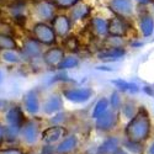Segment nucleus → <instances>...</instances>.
<instances>
[{"label":"nucleus","instance_id":"a19ab883","mask_svg":"<svg viewBox=\"0 0 154 154\" xmlns=\"http://www.w3.org/2000/svg\"><path fill=\"white\" fill-rule=\"evenodd\" d=\"M6 105H8V102L5 100H3V99H0V111L5 110L6 109Z\"/></svg>","mask_w":154,"mask_h":154},{"label":"nucleus","instance_id":"5701e85b","mask_svg":"<svg viewBox=\"0 0 154 154\" xmlns=\"http://www.w3.org/2000/svg\"><path fill=\"white\" fill-rule=\"evenodd\" d=\"M107 22L105 19H101V17H94L91 20V25H93V29L94 32L97 36H106L107 35Z\"/></svg>","mask_w":154,"mask_h":154},{"label":"nucleus","instance_id":"4c0bfd02","mask_svg":"<svg viewBox=\"0 0 154 154\" xmlns=\"http://www.w3.org/2000/svg\"><path fill=\"white\" fill-rule=\"evenodd\" d=\"M143 91H144L146 94L150 95V96H153V95H154V89H153L152 86H144V88H143Z\"/></svg>","mask_w":154,"mask_h":154},{"label":"nucleus","instance_id":"de8ad7c7","mask_svg":"<svg viewBox=\"0 0 154 154\" xmlns=\"http://www.w3.org/2000/svg\"><path fill=\"white\" fill-rule=\"evenodd\" d=\"M150 2H152V3H153V4H154V0H150Z\"/></svg>","mask_w":154,"mask_h":154},{"label":"nucleus","instance_id":"f8f14e48","mask_svg":"<svg viewBox=\"0 0 154 154\" xmlns=\"http://www.w3.org/2000/svg\"><path fill=\"white\" fill-rule=\"evenodd\" d=\"M42 57L46 66L49 68H58L60 62L64 59V51L59 47H53L47 49Z\"/></svg>","mask_w":154,"mask_h":154},{"label":"nucleus","instance_id":"f03ea898","mask_svg":"<svg viewBox=\"0 0 154 154\" xmlns=\"http://www.w3.org/2000/svg\"><path fill=\"white\" fill-rule=\"evenodd\" d=\"M23 111L20 106H12L5 113V126H4V140L9 143L16 142L21 127L25 123Z\"/></svg>","mask_w":154,"mask_h":154},{"label":"nucleus","instance_id":"f257e3e1","mask_svg":"<svg viewBox=\"0 0 154 154\" xmlns=\"http://www.w3.org/2000/svg\"><path fill=\"white\" fill-rule=\"evenodd\" d=\"M152 130V122L146 109H139L136 116L128 121L125 128V136L128 140L143 143L148 139Z\"/></svg>","mask_w":154,"mask_h":154},{"label":"nucleus","instance_id":"393cba45","mask_svg":"<svg viewBox=\"0 0 154 154\" xmlns=\"http://www.w3.org/2000/svg\"><path fill=\"white\" fill-rule=\"evenodd\" d=\"M128 153L132 154H142L143 153V144L138 142H132V140H123V147Z\"/></svg>","mask_w":154,"mask_h":154},{"label":"nucleus","instance_id":"39448f33","mask_svg":"<svg viewBox=\"0 0 154 154\" xmlns=\"http://www.w3.org/2000/svg\"><path fill=\"white\" fill-rule=\"evenodd\" d=\"M94 91L90 88H79V89H67L63 91V96L74 104H83L91 99Z\"/></svg>","mask_w":154,"mask_h":154},{"label":"nucleus","instance_id":"dca6fc26","mask_svg":"<svg viewBox=\"0 0 154 154\" xmlns=\"http://www.w3.org/2000/svg\"><path fill=\"white\" fill-rule=\"evenodd\" d=\"M76 147H78V138H76V136L72 134V136L66 137L63 140H60L59 144L56 147V153L57 154H69L73 150H75Z\"/></svg>","mask_w":154,"mask_h":154},{"label":"nucleus","instance_id":"473e14b6","mask_svg":"<svg viewBox=\"0 0 154 154\" xmlns=\"http://www.w3.org/2000/svg\"><path fill=\"white\" fill-rule=\"evenodd\" d=\"M67 113H64V112H59L57 113L56 116H53L52 119H51V123H52L53 126H62L64 122H66L67 120Z\"/></svg>","mask_w":154,"mask_h":154},{"label":"nucleus","instance_id":"6ab92c4d","mask_svg":"<svg viewBox=\"0 0 154 154\" xmlns=\"http://www.w3.org/2000/svg\"><path fill=\"white\" fill-rule=\"evenodd\" d=\"M90 6L86 4H76L75 6H73V10L70 12V22H76L79 20L85 19L89 14H90Z\"/></svg>","mask_w":154,"mask_h":154},{"label":"nucleus","instance_id":"aec40b11","mask_svg":"<svg viewBox=\"0 0 154 154\" xmlns=\"http://www.w3.org/2000/svg\"><path fill=\"white\" fill-rule=\"evenodd\" d=\"M139 29H140V32H142V35L144 37L152 36L153 32H154V20H153V17L150 15H148V14L140 16Z\"/></svg>","mask_w":154,"mask_h":154},{"label":"nucleus","instance_id":"b1692460","mask_svg":"<svg viewBox=\"0 0 154 154\" xmlns=\"http://www.w3.org/2000/svg\"><path fill=\"white\" fill-rule=\"evenodd\" d=\"M17 47L15 40L9 35L0 33V51H15Z\"/></svg>","mask_w":154,"mask_h":154},{"label":"nucleus","instance_id":"58836bf2","mask_svg":"<svg viewBox=\"0 0 154 154\" xmlns=\"http://www.w3.org/2000/svg\"><path fill=\"white\" fill-rule=\"evenodd\" d=\"M3 142H4V126L0 122V146L3 144Z\"/></svg>","mask_w":154,"mask_h":154},{"label":"nucleus","instance_id":"49530a36","mask_svg":"<svg viewBox=\"0 0 154 154\" xmlns=\"http://www.w3.org/2000/svg\"><path fill=\"white\" fill-rule=\"evenodd\" d=\"M3 79H4V74H3V72L0 70V83L3 82Z\"/></svg>","mask_w":154,"mask_h":154},{"label":"nucleus","instance_id":"f704fd0d","mask_svg":"<svg viewBox=\"0 0 154 154\" xmlns=\"http://www.w3.org/2000/svg\"><path fill=\"white\" fill-rule=\"evenodd\" d=\"M67 80H69L67 74L66 73H59V74L52 76V79H49L48 84H53V83H57V82H67Z\"/></svg>","mask_w":154,"mask_h":154},{"label":"nucleus","instance_id":"7c9ffc66","mask_svg":"<svg viewBox=\"0 0 154 154\" xmlns=\"http://www.w3.org/2000/svg\"><path fill=\"white\" fill-rule=\"evenodd\" d=\"M80 0H53V4L59 9H70L79 4Z\"/></svg>","mask_w":154,"mask_h":154},{"label":"nucleus","instance_id":"c85d7f7f","mask_svg":"<svg viewBox=\"0 0 154 154\" xmlns=\"http://www.w3.org/2000/svg\"><path fill=\"white\" fill-rule=\"evenodd\" d=\"M3 59L5 60V62H8V63H14V64H16V63H20L21 62V57H20V54H17L15 51H5V52H3Z\"/></svg>","mask_w":154,"mask_h":154},{"label":"nucleus","instance_id":"72a5a7b5","mask_svg":"<svg viewBox=\"0 0 154 154\" xmlns=\"http://www.w3.org/2000/svg\"><path fill=\"white\" fill-rule=\"evenodd\" d=\"M107 43L110 45L109 48H121L122 45H123V40L121 37H112V36H110L107 38Z\"/></svg>","mask_w":154,"mask_h":154},{"label":"nucleus","instance_id":"a878e982","mask_svg":"<svg viewBox=\"0 0 154 154\" xmlns=\"http://www.w3.org/2000/svg\"><path fill=\"white\" fill-rule=\"evenodd\" d=\"M79 66V59L74 57V56H69V57H64V59L60 62V64L58 66L57 69L60 70H66V69H70V68H75Z\"/></svg>","mask_w":154,"mask_h":154},{"label":"nucleus","instance_id":"a211bd4d","mask_svg":"<svg viewBox=\"0 0 154 154\" xmlns=\"http://www.w3.org/2000/svg\"><path fill=\"white\" fill-rule=\"evenodd\" d=\"M120 140L116 137H109L107 139H105L102 142L97 149H96V154H112L115 150H116L120 146Z\"/></svg>","mask_w":154,"mask_h":154},{"label":"nucleus","instance_id":"20e7f679","mask_svg":"<svg viewBox=\"0 0 154 154\" xmlns=\"http://www.w3.org/2000/svg\"><path fill=\"white\" fill-rule=\"evenodd\" d=\"M22 142L27 146H33L40 138V125L35 120H27L21 127L20 136Z\"/></svg>","mask_w":154,"mask_h":154},{"label":"nucleus","instance_id":"9b49d317","mask_svg":"<svg viewBox=\"0 0 154 154\" xmlns=\"http://www.w3.org/2000/svg\"><path fill=\"white\" fill-rule=\"evenodd\" d=\"M41 53H42L41 45L37 41H35L33 38H29V40L23 42L20 57H21V59L25 58L26 60H30V59H35L38 56H41Z\"/></svg>","mask_w":154,"mask_h":154},{"label":"nucleus","instance_id":"7ed1b4c3","mask_svg":"<svg viewBox=\"0 0 154 154\" xmlns=\"http://www.w3.org/2000/svg\"><path fill=\"white\" fill-rule=\"evenodd\" d=\"M56 33L46 22H37L32 27V38L40 45H53L56 42Z\"/></svg>","mask_w":154,"mask_h":154},{"label":"nucleus","instance_id":"0eeeda50","mask_svg":"<svg viewBox=\"0 0 154 154\" xmlns=\"http://www.w3.org/2000/svg\"><path fill=\"white\" fill-rule=\"evenodd\" d=\"M66 134H67V130L63 126H51L42 132L41 139L46 144L53 146L54 143L59 142L63 137H66Z\"/></svg>","mask_w":154,"mask_h":154},{"label":"nucleus","instance_id":"a18cd8bd","mask_svg":"<svg viewBox=\"0 0 154 154\" xmlns=\"http://www.w3.org/2000/svg\"><path fill=\"white\" fill-rule=\"evenodd\" d=\"M136 2H138L139 4H142V5H146V4L150 3V0H136Z\"/></svg>","mask_w":154,"mask_h":154},{"label":"nucleus","instance_id":"ddd939ff","mask_svg":"<svg viewBox=\"0 0 154 154\" xmlns=\"http://www.w3.org/2000/svg\"><path fill=\"white\" fill-rule=\"evenodd\" d=\"M72 22L66 15H57L52 20V29L58 37H66L70 31Z\"/></svg>","mask_w":154,"mask_h":154},{"label":"nucleus","instance_id":"e433bc0d","mask_svg":"<svg viewBox=\"0 0 154 154\" xmlns=\"http://www.w3.org/2000/svg\"><path fill=\"white\" fill-rule=\"evenodd\" d=\"M41 154H56V148L53 146L46 144L45 147H42L41 149Z\"/></svg>","mask_w":154,"mask_h":154},{"label":"nucleus","instance_id":"2eb2a0df","mask_svg":"<svg viewBox=\"0 0 154 154\" xmlns=\"http://www.w3.org/2000/svg\"><path fill=\"white\" fill-rule=\"evenodd\" d=\"M43 112L47 115H53L59 112L63 109V99L60 95H51L45 102H43Z\"/></svg>","mask_w":154,"mask_h":154},{"label":"nucleus","instance_id":"ea45409f","mask_svg":"<svg viewBox=\"0 0 154 154\" xmlns=\"http://www.w3.org/2000/svg\"><path fill=\"white\" fill-rule=\"evenodd\" d=\"M112 154H130V153H128L125 148H122V147H119L116 150H115Z\"/></svg>","mask_w":154,"mask_h":154},{"label":"nucleus","instance_id":"412c9836","mask_svg":"<svg viewBox=\"0 0 154 154\" xmlns=\"http://www.w3.org/2000/svg\"><path fill=\"white\" fill-rule=\"evenodd\" d=\"M112 84L116 85V88L121 91H128L131 94H137L139 93V86L136 84V83H131V82H126V80H122V79H115L112 80Z\"/></svg>","mask_w":154,"mask_h":154},{"label":"nucleus","instance_id":"1a4fd4ad","mask_svg":"<svg viewBox=\"0 0 154 154\" xmlns=\"http://www.w3.org/2000/svg\"><path fill=\"white\" fill-rule=\"evenodd\" d=\"M117 125V113L113 110H107L102 116L96 119V128L101 132L111 131Z\"/></svg>","mask_w":154,"mask_h":154},{"label":"nucleus","instance_id":"9d476101","mask_svg":"<svg viewBox=\"0 0 154 154\" xmlns=\"http://www.w3.org/2000/svg\"><path fill=\"white\" fill-rule=\"evenodd\" d=\"M36 10V15L43 21H52L54 17V10H56V5L49 2V0H41L38 2L35 6ZM41 21V22H43Z\"/></svg>","mask_w":154,"mask_h":154},{"label":"nucleus","instance_id":"bb28decb","mask_svg":"<svg viewBox=\"0 0 154 154\" xmlns=\"http://www.w3.org/2000/svg\"><path fill=\"white\" fill-rule=\"evenodd\" d=\"M122 113H123V116L128 120H131L136 116V113L138 112V110L136 109V105H134V102L132 101H127L126 104H123L122 106Z\"/></svg>","mask_w":154,"mask_h":154},{"label":"nucleus","instance_id":"6e6552de","mask_svg":"<svg viewBox=\"0 0 154 154\" xmlns=\"http://www.w3.org/2000/svg\"><path fill=\"white\" fill-rule=\"evenodd\" d=\"M130 30V25L125 19L113 17L107 22V35L112 37H123Z\"/></svg>","mask_w":154,"mask_h":154},{"label":"nucleus","instance_id":"f3484780","mask_svg":"<svg viewBox=\"0 0 154 154\" xmlns=\"http://www.w3.org/2000/svg\"><path fill=\"white\" fill-rule=\"evenodd\" d=\"M126 54V51L121 48H109L104 52L99 53V59L104 60V62H116L120 58H122Z\"/></svg>","mask_w":154,"mask_h":154},{"label":"nucleus","instance_id":"cd10ccee","mask_svg":"<svg viewBox=\"0 0 154 154\" xmlns=\"http://www.w3.org/2000/svg\"><path fill=\"white\" fill-rule=\"evenodd\" d=\"M11 14L12 16L15 17L16 21H25V5L23 4H15L14 6L11 8Z\"/></svg>","mask_w":154,"mask_h":154},{"label":"nucleus","instance_id":"37998d69","mask_svg":"<svg viewBox=\"0 0 154 154\" xmlns=\"http://www.w3.org/2000/svg\"><path fill=\"white\" fill-rule=\"evenodd\" d=\"M131 46L132 47H142L143 42H131Z\"/></svg>","mask_w":154,"mask_h":154},{"label":"nucleus","instance_id":"c9c22d12","mask_svg":"<svg viewBox=\"0 0 154 154\" xmlns=\"http://www.w3.org/2000/svg\"><path fill=\"white\" fill-rule=\"evenodd\" d=\"M0 154H25L22 149L16 148V147H11V148H5V149H0Z\"/></svg>","mask_w":154,"mask_h":154},{"label":"nucleus","instance_id":"4be33fe9","mask_svg":"<svg viewBox=\"0 0 154 154\" xmlns=\"http://www.w3.org/2000/svg\"><path fill=\"white\" fill-rule=\"evenodd\" d=\"M109 107H110V102H109V99H106V97H102V99H100L96 104H95V106H94V110H93V113H91V117L93 119H99L100 116H102L107 110H109Z\"/></svg>","mask_w":154,"mask_h":154},{"label":"nucleus","instance_id":"2f4dec72","mask_svg":"<svg viewBox=\"0 0 154 154\" xmlns=\"http://www.w3.org/2000/svg\"><path fill=\"white\" fill-rule=\"evenodd\" d=\"M64 47L68 48L70 52H76L78 51V47H79V43H78V40L74 37V36H69L66 38L64 41Z\"/></svg>","mask_w":154,"mask_h":154},{"label":"nucleus","instance_id":"c756f323","mask_svg":"<svg viewBox=\"0 0 154 154\" xmlns=\"http://www.w3.org/2000/svg\"><path fill=\"white\" fill-rule=\"evenodd\" d=\"M109 102H110V105H111L113 111H117L122 106V99H121V96L117 91H113L111 94V99L109 100Z\"/></svg>","mask_w":154,"mask_h":154},{"label":"nucleus","instance_id":"423d86ee","mask_svg":"<svg viewBox=\"0 0 154 154\" xmlns=\"http://www.w3.org/2000/svg\"><path fill=\"white\" fill-rule=\"evenodd\" d=\"M110 9L121 19H128L133 14L132 0H110Z\"/></svg>","mask_w":154,"mask_h":154},{"label":"nucleus","instance_id":"c03bdc74","mask_svg":"<svg viewBox=\"0 0 154 154\" xmlns=\"http://www.w3.org/2000/svg\"><path fill=\"white\" fill-rule=\"evenodd\" d=\"M96 69H99V70H106V72H112V69L109 68V67H96Z\"/></svg>","mask_w":154,"mask_h":154},{"label":"nucleus","instance_id":"79ce46f5","mask_svg":"<svg viewBox=\"0 0 154 154\" xmlns=\"http://www.w3.org/2000/svg\"><path fill=\"white\" fill-rule=\"evenodd\" d=\"M147 154H154V142L150 143V146L147 149Z\"/></svg>","mask_w":154,"mask_h":154},{"label":"nucleus","instance_id":"4468645a","mask_svg":"<svg viewBox=\"0 0 154 154\" xmlns=\"http://www.w3.org/2000/svg\"><path fill=\"white\" fill-rule=\"evenodd\" d=\"M23 106L30 115H37L40 112L41 105H40V99H38L37 90H30L25 94L23 96Z\"/></svg>","mask_w":154,"mask_h":154}]
</instances>
